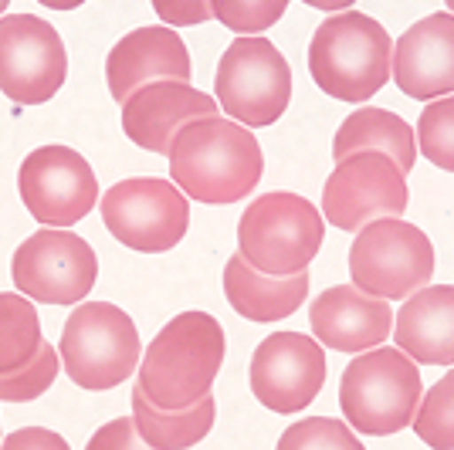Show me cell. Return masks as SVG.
<instances>
[{
  "label": "cell",
  "instance_id": "obj_22",
  "mask_svg": "<svg viewBox=\"0 0 454 450\" xmlns=\"http://www.w3.org/2000/svg\"><path fill=\"white\" fill-rule=\"evenodd\" d=\"M133 420L143 440L156 450H190L197 447L217 420V400L214 393L207 400H200L197 407L187 410H160L150 396L143 393V386H133Z\"/></svg>",
  "mask_w": 454,
  "mask_h": 450
},
{
  "label": "cell",
  "instance_id": "obj_19",
  "mask_svg": "<svg viewBox=\"0 0 454 450\" xmlns=\"http://www.w3.org/2000/svg\"><path fill=\"white\" fill-rule=\"evenodd\" d=\"M400 353L424 366H454V284H427L400 305L394 319Z\"/></svg>",
  "mask_w": 454,
  "mask_h": 450
},
{
  "label": "cell",
  "instance_id": "obj_24",
  "mask_svg": "<svg viewBox=\"0 0 454 450\" xmlns=\"http://www.w3.org/2000/svg\"><path fill=\"white\" fill-rule=\"evenodd\" d=\"M414 433L431 450H454V369L424 393L414 416Z\"/></svg>",
  "mask_w": 454,
  "mask_h": 450
},
{
  "label": "cell",
  "instance_id": "obj_5",
  "mask_svg": "<svg viewBox=\"0 0 454 450\" xmlns=\"http://www.w3.org/2000/svg\"><path fill=\"white\" fill-rule=\"evenodd\" d=\"M325 241V217L299 193L275 190L245 206L238 224V254L254 271L292 278L309 271Z\"/></svg>",
  "mask_w": 454,
  "mask_h": 450
},
{
  "label": "cell",
  "instance_id": "obj_29",
  "mask_svg": "<svg viewBox=\"0 0 454 450\" xmlns=\"http://www.w3.org/2000/svg\"><path fill=\"white\" fill-rule=\"evenodd\" d=\"M85 450H156L143 440V433L136 427L133 416H115L109 423H102L98 431L89 437Z\"/></svg>",
  "mask_w": 454,
  "mask_h": 450
},
{
  "label": "cell",
  "instance_id": "obj_7",
  "mask_svg": "<svg viewBox=\"0 0 454 450\" xmlns=\"http://www.w3.org/2000/svg\"><path fill=\"white\" fill-rule=\"evenodd\" d=\"M349 275L353 284L373 299H411L434 278V244L403 217L373 221L349 247Z\"/></svg>",
  "mask_w": 454,
  "mask_h": 450
},
{
  "label": "cell",
  "instance_id": "obj_1",
  "mask_svg": "<svg viewBox=\"0 0 454 450\" xmlns=\"http://www.w3.org/2000/svg\"><path fill=\"white\" fill-rule=\"evenodd\" d=\"M262 176L265 152L254 132L231 119H197L173 139L170 180L197 204H238L262 183Z\"/></svg>",
  "mask_w": 454,
  "mask_h": 450
},
{
  "label": "cell",
  "instance_id": "obj_2",
  "mask_svg": "<svg viewBox=\"0 0 454 450\" xmlns=\"http://www.w3.org/2000/svg\"><path fill=\"white\" fill-rule=\"evenodd\" d=\"M224 353V329L210 312L173 315L146 345L136 383L160 410H187L214 393Z\"/></svg>",
  "mask_w": 454,
  "mask_h": 450
},
{
  "label": "cell",
  "instance_id": "obj_3",
  "mask_svg": "<svg viewBox=\"0 0 454 450\" xmlns=\"http://www.w3.org/2000/svg\"><path fill=\"white\" fill-rule=\"evenodd\" d=\"M309 75L336 102H366L394 78V41L360 11L325 18L309 44Z\"/></svg>",
  "mask_w": 454,
  "mask_h": 450
},
{
  "label": "cell",
  "instance_id": "obj_9",
  "mask_svg": "<svg viewBox=\"0 0 454 450\" xmlns=\"http://www.w3.org/2000/svg\"><path fill=\"white\" fill-rule=\"evenodd\" d=\"M98 210L115 241L139 254L173 251L190 230V197L160 176L119 180L102 193Z\"/></svg>",
  "mask_w": 454,
  "mask_h": 450
},
{
  "label": "cell",
  "instance_id": "obj_28",
  "mask_svg": "<svg viewBox=\"0 0 454 450\" xmlns=\"http://www.w3.org/2000/svg\"><path fill=\"white\" fill-rule=\"evenodd\" d=\"M288 11L285 0H271V4H245V0H214V18L221 20L224 27L247 35V38H258L262 31H268L271 24H278Z\"/></svg>",
  "mask_w": 454,
  "mask_h": 450
},
{
  "label": "cell",
  "instance_id": "obj_31",
  "mask_svg": "<svg viewBox=\"0 0 454 450\" xmlns=\"http://www.w3.org/2000/svg\"><path fill=\"white\" fill-rule=\"evenodd\" d=\"M156 14L170 24H200L214 18V4H156Z\"/></svg>",
  "mask_w": 454,
  "mask_h": 450
},
{
  "label": "cell",
  "instance_id": "obj_12",
  "mask_svg": "<svg viewBox=\"0 0 454 450\" xmlns=\"http://www.w3.org/2000/svg\"><path fill=\"white\" fill-rule=\"evenodd\" d=\"M11 278L27 299L44 305H78L95 288L98 258L85 237L41 227L14 251Z\"/></svg>",
  "mask_w": 454,
  "mask_h": 450
},
{
  "label": "cell",
  "instance_id": "obj_4",
  "mask_svg": "<svg viewBox=\"0 0 454 450\" xmlns=\"http://www.w3.org/2000/svg\"><path fill=\"white\" fill-rule=\"evenodd\" d=\"M424 400L420 369L397 345H380L356 356L340 383V407L346 423L366 437H390L414 427Z\"/></svg>",
  "mask_w": 454,
  "mask_h": 450
},
{
  "label": "cell",
  "instance_id": "obj_10",
  "mask_svg": "<svg viewBox=\"0 0 454 450\" xmlns=\"http://www.w3.org/2000/svg\"><path fill=\"white\" fill-rule=\"evenodd\" d=\"M411 204L407 176L383 152H353L329 173L322 190V217L346 234H360L373 221L403 217Z\"/></svg>",
  "mask_w": 454,
  "mask_h": 450
},
{
  "label": "cell",
  "instance_id": "obj_27",
  "mask_svg": "<svg viewBox=\"0 0 454 450\" xmlns=\"http://www.w3.org/2000/svg\"><path fill=\"white\" fill-rule=\"evenodd\" d=\"M61 369H65L61 366V353L51 342H44L41 356L31 366H24L18 373H0V393H4L7 403H31V400H38L55 383Z\"/></svg>",
  "mask_w": 454,
  "mask_h": 450
},
{
  "label": "cell",
  "instance_id": "obj_16",
  "mask_svg": "<svg viewBox=\"0 0 454 450\" xmlns=\"http://www.w3.org/2000/svg\"><path fill=\"white\" fill-rule=\"evenodd\" d=\"M217 98L184 81H156L122 105V132L139 150L170 156L173 139L197 119L217 115Z\"/></svg>",
  "mask_w": 454,
  "mask_h": 450
},
{
  "label": "cell",
  "instance_id": "obj_25",
  "mask_svg": "<svg viewBox=\"0 0 454 450\" xmlns=\"http://www.w3.org/2000/svg\"><path fill=\"white\" fill-rule=\"evenodd\" d=\"M417 152L437 169L454 173V95L424 105L417 119Z\"/></svg>",
  "mask_w": 454,
  "mask_h": 450
},
{
  "label": "cell",
  "instance_id": "obj_17",
  "mask_svg": "<svg viewBox=\"0 0 454 450\" xmlns=\"http://www.w3.org/2000/svg\"><path fill=\"white\" fill-rule=\"evenodd\" d=\"M394 81L407 98L454 95V14L437 11L411 24L394 44Z\"/></svg>",
  "mask_w": 454,
  "mask_h": 450
},
{
  "label": "cell",
  "instance_id": "obj_11",
  "mask_svg": "<svg viewBox=\"0 0 454 450\" xmlns=\"http://www.w3.org/2000/svg\"><path fill=\"white\" fill-rule=\"evenodd\" d=\"M18 190L27 213L44 227L78 224L98 206V180L89 159L72 146H38L24 156Z\"/></svg>",
  "mask_w": 454,
  "mask_h": 450
},
{
  "label": "cell",
  "instance_id": "obj_6",
  "mask_svg": "<svg viewBox=\"0 0 454 450\" xmlns=\"http://www.w3.org/2000/svg\"><path fill=\"white\" fill-rule=\"evenodd\" d=\"M58 353L68 379L92 393L115 390L143 362L139 329L113 301H82L61 329Z\"/></svg>",
  "mask_w": 454,
  "mask_h": 450
},
{
  "label": "cell",
  "instance_id": "obj_18",
  "mask_svg": "<svg viewBox=\"0 0 454 450\" xmlns=\"http://www.w3.org/2000/svg\"><path fill=\"white\" fill-rule=\"evenodd\" d=\"M394 308L383 299L360 291L356 284L325 288L309 308V325L316 342L336 353H370L394 332Z\"/></svg>",
  "mask_w": 454,
  "mask_h": 450
},
{
  "label": "cell",
  "instance_id": "obj_30",
  "mask_svg": "<svg viewBox=\"0 0 454 450\" xmlns=\"http://www.w3.org/2000/svg\"><path fill=\"white\" fill-rule=\"evenodd\" d=\"M0 450H72L61 433L48 431V427H20V431L4 437Z\"/></svg>",
  "mask_w": 454,
  "mask_h": 450
},
{
  "label": "cell",
  "instance_id": "obj_32",
  "mask_svg": "<svg viewBox=\"0 0 454 450\" xmlns=\"http://www.w3.org/2000/svg\"><path fill=\"white\" fill-rule=\"evenodd\" d=\"M451 14H454V4H451Z\"/></svg>",
  "mask_w": 454,
  "mask_h": 450
},
{
  "label": "cell",
  "instance_id": "obj_26",
  "mask_svg": "<svg viewBox=\"0 0 454 450\" xmlns=\"http://www.w3.org/2000/svg\"><path fill=\"white\" fill-rule=\"evenodd\" d=\"M275 450H366L356 440L353 427L346 420H333V416H309L292 423L288 431L278 437Z\"/></svg>",
  "mask_w": 454,
  "mask_h": 450
},
{
  "label": "cell",
  "instance_id": "obj_21",
  "mask_svg": "<svg viewBox=\"0 0 454 450\" xmlns=\"http://www.w3.org/2000/svg\"><path fill=\"white\" fill-rule=\"evenodd\" d=\"M366 150L390 156L407 176L417 163V136L403 122V115L390 109H356L353 115H346V122L333 136V159L342 163L346 156Z\"/></svg>",
  "mask_w": 454,
  "mask_h": 450
},
{
  "label": "cell",
  "instance_id": "obj_14",
  "mask_svg": "<svg viewBox=\"0 0 454 450\" xmlns=\"http://www.w3.org/2000/svg\"><path fill=\"white\" fill-rule=\"evenodd\" d=\"M251 393L271 413L305 410L325 386V353L302 332H275L251 356Z\"/></svg>",
  "mask_w": 454,
  "mask_h": 450
},
{
  "label": "cell",
  "instance_id": "obj_20",
  "mask_svg": "<svg viewBox=\"0 0 454 450\" xmlns=\"http://www.w3.org/2000/svg\"><path fill=\"white\" fill-rule=\"evenodd\" d=\"M227 305L247 322H278L302 308L309 299V271L292 278H271L254 271L241 254H231L224 264Z\"/></svg>",
  "mask_w": 454,
  "mask_h": 450
},
{
  "label": "cell",
  "instance_id": "obj_23",
  "mask_svg": "<svg viewBox=\"0 0 454 450\" xmlns=\"http://www.w3.org/2000/svg\"><path fill=\"white\" fill-rule=\"evenodd\" d=\"M44 349L41 319L27 295L4 291L0 295V373H18L31 366Z\"/></svg>",
  "mask_w": 454,
  "mask_h": 450
},
{
  "label": "cell",
  "instance_id": "obj_8",
  "mask_svg": "<svg viewBox=\"0 0 454 450\" xmlns=\"http://www.w3.org/2000/svg\"><path fill=\"white\" fill-rule=\"evenodd\" d=\"M214 98L245 129L275 126L292 102V68L268 38H238L217 61Z\"/></svg>",
  "mask_w": 454,
  "mask_h": 450
},
{
  "label": "cell",
  "instance_id": "obj_13",
  "mask_svg": "<svg viewBox=\"0 0 454 450\" xmlns=\"http://www.w3.org/2000/svg\"><path fill=\"white\" fill-rule=\"evenodd\" d=\"M68 78V51L55 24L35 14L0 20V89L18 105H44Z\"/></svg>",
  "mask_w": 454,
  "mask_h": 450
},
{
  "label": "cell",
  "instance_id": "obj_15",
  "mask_svg": "<svg viewBox=\"0 0 454 450\" xmlns=\"http://www.w3.org/2000/svg\"><path fill=\"white\" fill-rule=\"evenodd\" d=\"M193 61L184 38L170 27H136L113 44L106 58L109 92L119 105H126L136 92L156 81H184L190 85Z\"/></svg>",
  "mask_w": 454,
  "mask_h": 450
}]
</instances>
